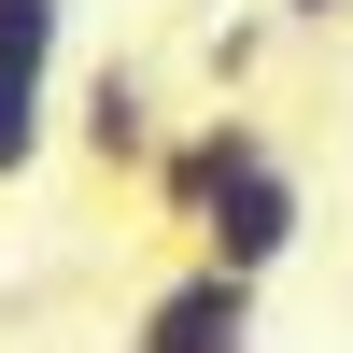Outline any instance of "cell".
<instances>
[{"label": "cell", "instance_id": "5", "mask_svg": "<svg viewBox=\"0 0 353 353\" xmlns=\"http://www.w3.org/2000/svg\"><path fill=\"white\" fill-rule=\"evenodd\" d=\"M57 128H71V113H57V71H14V57H0V184H28V170L57 156Z\"/></svg>", "mask_w": 353, "mask_h": 353}, {"label": "cell", "instance_id": "4", "mask_svg": "<svg viewBox=\"0 0 353 353\" xmlns=\"http://www.w3.org/2000/svg\"><path fill=\"white\" fill-rule=\"evenodd\" d=\"M212 170H226V113H198V128H170V141H156V170H141V198H156V226H184V241H198V212H212Z\"/></svg>", "mask_w": 353, "mask_h": 353}, {"label": "cell", "instance_id": "3", "mask_svg": "<svg viewBox=\"0 0 353 353\" xmlns=\"http://www.w3.org/2000/svg\"><path fill=\"white\" fill-rule=\"evenodd\" d=\"M71 141H85V170H99V184H141V170H156V141H170V113H156V85H141L128 57H99V71H85V99H71Z\"/></svg>", "mask_w": 353, "mask_h": 353}, {"label": "cell", "instance_id": "1", "mask_svg": "<svg viewBox=\"0 0 353 353\" xmlns=\"http://www.w3.org/2000/svg\"><path fill=\"white\" fill-rule=\"evenodd\" d=\"M297 241H311V170L283 156L254 113H226V170H212V212H198V254H226V269L269 283Z\"/></svg>", "mask_w": 353, "mask_h": 353}, {"label": "cell", "instance_id": "2", "mask_svg": "<svg viewBox=\"0 0 353 353\" xmlns=\"http://www.w3.org/2000/svg\"><path fill=\"white\" fill-rule=\"evenodd\" d=\"M254 297H269L254 269H226V254H184V269H170L156 297L128 311V353H254Z\"/></svg>", "mask_w": 353, "mask_h": 353}, {"label": "cell", "instance_id": "6", "mask_svg": "<svg viewBox=\"0 0 353 353\" xmlns=\"http://www.w3.org/2000/svg\"><path fill=\"white\" fill-rule=\"evenodd\" d=\"M0 57L14 71H57L71 57V0H0Z\"/></svg>", "mask_w": 353, "mask_h": 353}, {"label": "cell", "instance_id": "7", "mask_svg": "<svg viewBox=\"0 0 353 353\" xmlns=\"http://www.w3.org/2000/svg\"><path fill=\"white\" fill-rule=\"evenodd\" d=\"M269 28H283V14H226V0H212V43H198L212 85H254V71H269Z\"/></svg>", "mask_w": 353, "mask_h": 353}, {"label": "cell", "instance_id": "8", "mask_svg": "<svg viewBox=\"0 0 353 353\" xmlns=\"http://www.w3.org/2000/svg\"><path fill=\"white\" fill-rule=\"evenodd\" d=\"M269 14H283V28H339L353 0H269Z\"/></svg>", "mask_w": 353, "mask_h": 353}]
</instances>
